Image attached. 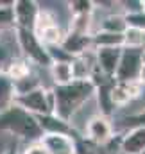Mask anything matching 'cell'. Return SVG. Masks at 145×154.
<instances>
[{
    "label": "cell",
    "instance_id": "8fae6325",
    "mask_svg": "<svg viewBox=\"0 0 145 154\" xmlns=\"http://www.w3.org/2000/svg\"><path fill=\"white\" fill-rule=\"evenodd\" d=\"M48 154H75V138L66 134H43L39 140Z\"/></svg>",
    "mask_w": 145,
    "mask_h": 154
},
{
    "label": "cell",
    "instance_id": "9a60e30c",
    "mask_svg": "<svg viewBox=\"0 0 145 154\" xmlns=\"http://www.w3.org/2000/svg\"><path fill=\"white\" fill-rule=\"evenodd\" d=\"M50 75L54 79L56 86H63L73 81L72 75V63H52L48 68Z\"/></svg>",
    "mask_w": 145,
    "mask_h": 154
},
{
    "label": "cell",
    "instance_id": "d6a6232c",
    "mask_svg": "<svg viewBox=\"0 0 145 154\" xmlns=\"http://www.w3.org/2000/svg\"><path fill=\"white\" fill-rule=\"evenodd\" d=\"M118 154H124V152H118Z\"/></svg>",
    "mask_w": 145,
    "mask_h": 154
},
{
    "label": "cell",
    "instance_id": "9c48e42d",
    "mask_svg": "<svg viewBox=\"0 0 145 154\" xmlns=\"http://www.w3.org/2000/svg\"><path fill=\"white\" fill-rule=\"evenodd\" d=\"M61 47L72 57H79V56L93 50V39H91V34H79L73 31H66L65 38L61 41Z\"/></svg>",
    "mask_w": 145,
    "mask_h": 154
},
{
    "label": "cell",
    "instance_id": "7a4b0ae2",
    "mask_svg": "<svg viewBox=\"0 0 145 154\" xmlns=\"http://www.w3.org/2000/svg\"><path fill=\"white\" fill-rule=\"evenodd\" d=\"M0 131H5L22 140H27L29 143L39 142L43 138V131L39 127L36 116L14 104L9 109H5L4 113H0Z\"/></svg>",
    "mask_w": 145,
    "mask_h": 154
},
{
    "label": "cell",
    "instance_id": "f546056e",
    "mask_svg": "<svg viewBox=\"0 0 145 154\" xmlns=\"http://www.w3.org/2000/svg\"><path fill=\"white\" fill-rule=\"evenodd\" d=\"M142 84L145 86V63H143V68H142V72H140V79H138Z\"/></svg>",
    "mask_w": 145,
    "mask_h": 154
},
{
    "label": "cell",
    "instance_id": "7402d4cb",
    "mask_svg": "<svg viewBox=\"0 0 145 154\" xmlns=\"http://www.w3.org/2000/svg\"><path fill=\"white\" fill-rule=\"evenodd\" d=\"M129 102H131V99L127 97V93L120 88L118 82H115V86L111 88V104H113V108H122Z\"/></svg>",
    "mask_w": 145,
    "mask_h": 154
},
{
    "label": "cell",
    "instance_id": "4316f807",
    "mask_svg": "<svg viewBox=\"0 0 145 154\" xmlns=\"http://www.w3.org/2000/svg\"><path fill=\"white\" fill-rule=\"evenodd\" d=\"M11 59H13V56H11L9 45L4 39H0V74H4V70H5V66Z\"/></svg>",
    "mask_w": 145,
    "mask_h": 154
},
{
    "label": "cell",
    "instance_id": "e0dca14e",
    "mask_svg": "<svg viewBox=\"0 0 145 154\" xmlns=\"http://www.w3.org/2000/svg\"><path fill=\"white\" fill-rule=\"evenodd\" d=\"M36 36L39 38V41H41L45 47H56V45H61V41L65 38V31L59 27V23H56V25H52V27L41 31Z\"/></svg>",
    "mask_w": 145,
    "mask_h": 154
},
{
    "label": "cell",
    "instance_id": "ba28073f",
    "mask_svg": "<svg viewBox=\"0 0 145 154\" xmlns=\"http://www.w3.org/2000/svg\"><path fill=\"white\" fill-rule=\"evenodd\" d=\"M38 122H39V127L43 131V134H66V136H72V138H79L81 134L75 131L73 124L70 122H65L63 118L52 115H43V116H36Z\"/></svg>",
    "mask_w": 145,
    "mask_h": 154
},
{
    "label": "cell",
    "instance_id": "d4e9b609",
    "mask_svg": "<svg viewBox=\"0 0 145 154\" xmlns=\"http://www.w3.org/2000/svg\"><path fill=\"white\" fill-rule=\"evenodd\" d=\"M124 16H125L127 27H133V29H138V31H143L145 32V9L142 13H136V14H124Z\"/></svg>",
    "mask_w": 145,
    "mask_h": 154
},
{
    "label": "cell",
    "instance_id": "1f68e13d",
    "mask_svg": "<svg viewBox=\"0 0 145 154\" xmlns=\"http://www.w3.org/2000/svg\"><path fill=\"white\" fill-rule=\"evenodd\" d=\"M140 154H145V151H143V152H140Z\"/></svg>",
    "mask_w": 145,
    "mask_h": 154
},
{
    "label": "cell",
    "instance_id": "30bf717a",
    "mask_svg": "<svg viewBox=\"0 0 145 154\" xmlns=\"http://www.w3.org/2000/svg\"><path fill=\"white\" fill-rule=\"evenodd\" d=\"M95 50V63L97 68L108 77L115 79V72L120 63L122 48H93Z\"/></svg>",
    "mask_w": 145,
    "mask_h": 154
},
{
    "label": "cell",
    "instance_id": "5b68a950",
    "mask_svg": "<svg viewBox=\"0 0 145 154\" xmlns=\"http://www.w3.org/2000/svg\"><path fill=\"white\" fill-rule=\"evenodd\" d=\"M143 54L145 48L142 47H124L120 54V63L115 72L116 82H131L138 81L140 72L143 68Z\"/></svg>",
    "mask_w": 145,
    "mask_h": 154
},
{
    "label": "cell",
    "instance_id": "484cf974",
    "mask_svg": "<svg viewBox=\"0 0 145 154\" xmlns=\"http://www.w3.org/2000/svg\"><path fill=\"white\" fill-rule=\"evenodd\" d=\"M120 5H124V14H136L145 9L143 0H125V2H120Z\"/></svg>",
    "mask_w": 145,
    "mask_h": 154
},
{
    "label": "cell",
    "instance_id": "6da1fadb",
    "mask_svg": "<svg viewBox=\"0 0 145 154\" xmlns=\"http://www.w3.org/2000/svg\"><path fill=\"white\" fill-rule=\"evenodd\" d=\"M54 115L72 124L75 113L95 97V86L91 81H72L63 86L52 88Z\"/></svg>",
    "mask_w": 145,
    "mask_h": 154
},
{
    "label": "cell",
    "instance_id": "7c38bea8",
    "mask_svg": "<svg viewBox=\"0 0 145 154\" xmlns=\"http://www.w3.org/2000/svg\"><path fill=\"white\" fill-rule=\"evenodd\" d=\"M145 151V127H131L120 138V152L140 154Z\"/></svg>",
    "mask_w": 145,
    "mask_h": 154
},
{
    "label": "cell",
    "instance_id": "5bb4252c",
    "mask_svg": "<svg viewBox=\"0 0 145 154\" xmlns=\"http://www.w3.org/2000/svg\"><path fill=\"white\" fill-rule=\"evenodd\" d=\"M4 74L9 77L13 82H16V81H20V79L27 77L29 74H32V70H31V65H29L25 59H14V57H13V59L7 63Z\"/></svg>",
    "mask_w": 145,
    "mask_h": 154
},
{
    "label": "cell",
    "instance_id": "4fadbf2b",
    "mask_svg": "<svg viewBox=\"0 0 145 154\" xmlns=\"http://www.w3.org/2000/svg\"><path fill=\"white\" fill-rule=\"evenodd\" d=\"M91 39H93V48H124L125 45L124 34H113L104 31L93 32Z\"/></svg>",
    "mask_w": 145,
    "mask_h": 154
},
{
    "label": "cell",
    "instance_id": "52a82bcc",
    "mask_svg": "<svg viewBox=\"0 0 145 154\" xmlns=\"http://www.w3.org/2000/svg\"><path fill=\"white\" fill-rule=\"evenodd\" d=\"M13 13H14V27L32 31L36 18L39 14V4L34 0H14L11 2Z\"/></svg>",
    "mask_w": 145,
    "mask_h": 154
},
{
    "label": "cell",
    "instance_id": "3957f363",
    "mask_svg": "<svg viewBox=\"0 0 145 154\" xmlns=\"http://www.w3.org/2000/svg\"><path fill=\"white\" fill-rule=\"evenodd\" d=\"M14 39H16L22 54H23V59L29 65H36V66H41V68H50L52 61L48 57L47 47L39 41V38L32 31L14 27Z\"/></svg>",
    "mask_w": 145,
    "mask_h": 154
},
{
    "label": "cell",
    "instance_id": "ac0fdd59",
    "mask_svg": "<svg viewBox=\"0 0 145 154\" xmlns=\"http://www.w3.org/2000/svg\"><path fill=\"white\" fill-rule=\"evenodd\" d=\"M39 86H41V82H39L38 75L29 74L27 77H23V79H20V81L14 82V93L16 95H23V93H29V91L39 88Z\"/></svg>",
    "mask_w": 145,
    "mask_h": 154
},
{
    "label": "cell",
    "instance_id": "44dd1931",
    "mask_svg": "<svg viewBox=\"0 0 145 154\" xmlns=\"http://www.w3.org/2000/svg\"><path fill=\"white\" fill-rule=\"evenodd\" d=\"M9 27L14 29V13H13L11 2L9 4H0V32H4Z\"/></svg>",
    "mask_w": 145,
    "mask_h": 154
},
{
    "label": "cell",
    "instance_id": "277c9868",
    "mask_svg": "<svg viewBox=\"0 0 145 154\" xmlns=\"http://www.w3.org/2000/svg\"><path fill=\"white\" fill-rule=\"evenodd\" d=\"M14 106L25 109L27 113H31V115H34V116L52 115L54 113V95H52V88L39 86V88L29 91V93L16 95L14 97Z\"/></svg>",
    "mask_w": 145,
    "mask_h": 154
},
{
    "label": "cell",
    "instance_id": "83f0119b",
    "mask_svg": "<svg viewBox=\"0 0 145 154\" xmlns=\"http://www.w3.org/2000/svg\"><path fill=\"white\" fill-rule=\"evenodd\" d=\"M124 122L131 127H145V109L140 113H134V115H129L124 118Z\"/></svg>",
    "mask_w": 145,
    "mask_h": 154
},
{
    "label": "cell",
    "instance_id": "ffe728a7",
    "mask_svg": "<svg viewBox=\"0 0 145 154\" xmlns=\"http://www.w3.org/2000/svg\"><path fill=\"white\" fill-rule=\"evenodd\" d=\"M56 23H57V22H56V16H54L50 11L39 9V14H38V18H36V23H34L32 32H34V34H39L41 31H45V29H48V27H52V25H56Z\"/></svg>",
    "mask_w": 145,
    "mask_h": 154
},
{
    "label": "cell",
    "instance_id": "4dcf8cb0",
    "mask_svg": "<svg viewBox=\"0 0 145 154\" xmlns=\"http://www.w3.org/2000/svg\"><path fill=\"white\" fill-rule=\"evenodd\" d=\"M4 154H18V149L16 147H7V151Z\"/></svg>",
    "mask_w": 145,
    "mask_h": 154
},
{
    "label": "cell",
    "instance_id": "836d02e7",
    "mask_svg": "<svg viewBox=\"0 0 145 154\" xmlns=\"http://www.w3.org/2000/svg\"><path fill=\"white\" fill-rule=\"evenodd\" d=\"M100 154H102V151H100Z\"/></svg>",
    "mask_w": 145,
    "mask_h": 154
},
{
    "label": "cell",
    "instance_id": "f1b7e54d",
    "mask_svg": "<svg viewBox=\"0 0 145 154\" xmlns=\"http://www.w3.org/2000/svg\"><path fill=\"white\" fill-rule=\"evenodd\" d=\"M22 154H48V152H47V149L43 147L41 142H31L23 147Z\"/></svg>",
    "mask_w": 145,
    "mask_h": 154
},
{
    "label": "cell",
    "instance_id": "d6986e66",
    "mask_svg": "<svg viewBox=\"0 0 145 154\" xmlns=\"http://www.w3.org/2000/svg\"><path fill=\"white\" fill-rule=\"evenodd\" d=\"M68 9H70L72 16H82V14L93 16L95 2H90V0H73V2H68Z\"/></svg>",
    "mask_w": 145,
    "mask_h": 154
},
{
    "label": "cell",
    "instance_id": "603a6c76",
    "mask_svg": "<svg viewBox=\"0 0 145 154\" xmlns=\"http://www.w3.org/2000/svg\"><path fill=\"white\" fill-rule=\"evenodd\" d=\"M99 149L100 147H97L95 143H91L90 140H86L82 136H79L75 140V154H100Z\"/></svg>",
    "mask_w": 145,
    "mask_h": 154
},
{
    "label": "cell",
    "instance_id": "8992f818",
    "mask_svg": "<svg viewBox=\"0 0 145 154\" xmlns=\"http://www.w3.org/2000/svg\"><path fill=\"white\" fill-rule=\"evenodd\" d=\"M113 136H115L113 134V124H111L109 116L97 113L86 122L84 138L90 140L91 143H95L97 147H104Z\"/></svg>",
    "mask_w": 145,
    "mask_h": 154
},
{
    "label": "cell",
    "instance_id": "cb8c5ba5",
    "mask_svg": "<svg viewBox=\"0 0 145 154\" xmlns=\"http://www.w3.org/2000/svg\"><path fill=\"white\" fill-rule=\"evenodd\" d=\"M120 84V88L127 93V97L131 99V100H134L136 97H140V93H142V90H143V84L140 82V81H131V82H118Z\"/></svg>",
    "mask_w": 145,
    "mask_h": 154
},
{
    "label": "cell",
    "instance_id": "2e32d148",
    "mask_svg": "<svg viewBox=\"0 0 145 154\" xmlns=\"http://www.w3.org/2000/svg\"><path fill=\"white\" fill-rule=\"evenodd\" d=\"M99 31L113 32V34H125V31H127L125 16H124V14H109V16H106V18L102 20Z\"/></svg>",
    "mask_w": 145,
    "mask_h": 154
}]
</instances>
